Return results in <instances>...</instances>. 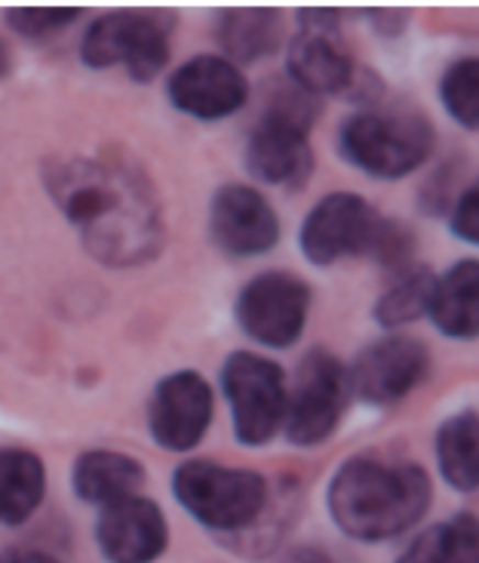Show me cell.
I'll use <instances>...</instances> for the list:
<instances>
[{
  "instance_id": "cell-1",
  "label": "cell",
  "mask_w": 479,
  "mask_h": 563,
  "mask_svg": "<svg viewBox=\"0 0 479 563\" xmlns=\"http://www.w3.org/2000/svg\"><path fill=\"white\" fill-rule=\"evenodd\" d=\"M44 185L96 262L135 268L160 253L164 203L145 167L130 154L102 148L53 157L44 167Z\"/></svg>"
},
{
  "instance_id": "cell-2",
  "label": "cell",
  "mask_w": 479,
  "mask_h": 563,
  "mask_svg": "<svg viewBox=\"0 0 479 563\" xmlns=\"http://www.w3.org/2000/svg\"><path fill=\"white\" fill-rule=\"evenodd\" d=\"M434 503L431 474L419 462L381 456L347 459L332 474L326 505L332 523L354 542L378 545L405 536Z\"/></svg>"
},
{
  "instance_id": "cell-3",
  "label": "cell",
  "mask_w": 479,
  "mask_h": 563,
  "mask_svg": "<svg viewBox=\"0 0 479 563\" xmlns=\"http://www.w3.org/2000/svg\"><path fill=\"white\" fill-rule=\"evenodd\" d=\"M320 102L311 92L299 90L292 80L274 87L268 106L246 142V167L258 183L299 191L311 183L316 167L311 148Z\"/></svg>"
},
{
  "instance_id": "cell-4",
  "label": "cell",
  "mask_w": 479,
  "mask_h": 563,
  "mask_svg": "<svg viewBox=\"0 0 479 563\" xmlns=\"http://www.w3.org/2000/svg\"><path fill=\"white\" fill-rule=\"evenodd\" d=\"M338 154L369 179L397 183L421 169L434 154L436 133L415 111L359 108L338 126Z\"/></svg>"
},
{
  "instance_id": "cell-5",
  "label": "cell",
  "mask_w": 479,
  "mask_h": 563,
  "mask_svg": "<svg viewBox=\"0 0 479 563\" xmlns=\"http://www.w3.org/2000/svg\"><path fill=\"white\" fill-rule=\"evenodd\" d=\"M179 505L219 533L249 530L268 508V481L246 468H227L210 459H191L172 474Z\"/></svg>"
},
{
  "instance_id": "cell-6",
  "label": "cell",
  "mask_w": 479,
  "mask_h": 563,
  "mask_svg": "<svg viewBox=\"0 0 479 563\" xmlns=\"http://www.w3.org/2000/svg\"><path fill=\"white\" fill-rule=\"evenodd\" d=\"M169 15L154 10H114L99 15L80 41V59L90 68L123 65L133 80L148 84L169 62Z\"/></svg>"
},
{
  "instance_id": "cell-7",
  "label": "cell",
  "mask_w": 479,
  "mask_h": 563,
  "mask_svg": "<svg viewBox=\"0 0 479 563\" xmlns=\"http://www.w3.org/2000/svg\"><path fill=\"white\" fill-rule=\"evenodd\" d=\"M222 391L239 443L261 446L274 441L289 404L283 366L255 351H234L222 366Z\"/></svg>"
},
{
  "instance_id": "cell-8",
  "label": "cell",
  "mask_w": 479,
  "mask_h": 563,
  "mask_svg": "<svg viewBox=\"0 0 479 563\" xmlns=\"http://www.w3.org/2000/svg\"><path fill=\"white\" fill-rule=\"evenodd\" d=\"M347 366L326 349L301 357L286 404V441L292 446H320L335 434L347 404Z\"/></svg>"
},
{
  "instance_id": "cell-9",
  "label": "cell",
  "mask_w": 479,
  "mask_h": 563,
  "mask_svg": "<svg viewBox=\"0 0 479 563\" xmlns=\"http://www.w3.org/2000/svg\"><path fill=\"white\" fill-rule=\"evenodd\" d=\"M388 216H381L369 200L354 191H332L320 198L304 216L299 246L304 260L316 268H330L335 262L354 256H372Z\"/></svg>"
},
{
  "instance_id": "cell-10",
  "label": "cell",
  "mask_w": 479,
  "mask_h": 563,
  "mask_svg": "<svg viewBox=\"0 0 479 563\" xmlns=\"http://www.w3.org/2000/svg\"><path fill=\"white\" fill-rule=\"evenodd\" d=\"M311 287L289 272H261L239 289L237 327L265 349L296 345L311 314Z\"/></svg>"
},
{
  "instance_id": "cell-11",
  "label": "cell",
  "mask_w": 479,
  "mask_h": 563,
  "mask_svg": "<svg viewBox=\"0 0 479 563\" xmlns=\"http://www.w3.org/2000/svg\"><path fill=\"white\" fill-rule=\"evenodd\" d=\"M431 369V351L421 339L403 333H390L375 339L372 345L359 351L354 364L347 366L350 391L372 404L390 407L419 388Z\"/></svg>"
},
{
  "instance_id": "cell-12",
  "label": "cell",
  "mask_w": 479,
  "mask_h": 563,
  "mask_svg": "<svg viewBox=\"0 0 479 563\" xmlns=\"http://www.w3.org/2000/svg\"><path fill=\"white\" fill-rule=\"evenodd\" d=\"M212 244L227 256L253 260L280 244V216L253 185H222L210 203Z\"/></svg>"
},
{
  "instance_id": "cell-13",
  "label": "cell",
  "mask_w": 479,
  "mask_h": 563,
  "mask_svg": "<svg viewBox=\"0 0 479 563\" xmlns=\"http://www.w3.org/2000/svg\"><path fill=\"white\" fill-rule=\"evenodd\" d=\"M166 96L181 114L197 121H225L249 99V80L225 56H194L166 80Z\"/></svg>"
},
{
  "instance_id": "cell-14",
  "label": "cell",
  "mask_w": 479,
  "mask_h": 563,
  "mask_svg": "<svg viewBox=\"0 0 479 563\" xmlns=\"http://www.w3.org/2000/svg\"><path fill=\"white\" fill-rule=\"evenodd\" d=\"M212 422V385L194 369L157 382L148 404V428L157 446L185 453L203 441Z\"/></svg>"
},
{
  "instance_id": "cell-15",
  "label": "cell",
  "mask_w": 479,
  "mask_h": 563,
  "mask_svg": "<svg viewBox=\"0 0 479 563\" xmlns=\"http://www.w3.org/2000/svg\"><path fill=\"white\" fill-rule=\"evenodd\" d=\"M96 542L108 563H154L166 551L169 527L160 505L145 496H130L102 508Z\"/></svg>"
},
{
  "instance_id": "cell-16",
  "label": "cell",
  "mask_w": 479,
  "mask_h": 563,
  "mask_svg": "<svg viewBox=\"0 0 479 563\" xmlns=\"http://www.w3.org/2000/svg\"><path fill=\"white\" fill-rule=\"evenodd\" d=\"M286 75L299 90L320 99L354 90L359 68L338 31L299 29L286 44Z\"/></svg>"
},
{
  "instance_id": "cell-17",
  "label": "cell",
  "mask_w": 479,
  "mask_h": 563,
  "mask_svg": "<svg viewBox=\"0 0 479 563\" xmlns=\"http://www.w3.org/2000/svg\"><path fill=\"white\" fill-rule=\"evenodd\" d=\"M427 318L446 339H479V260L455 262L436 277Z\"/></svg>"
},
{
  "instance_id": "cell-18",
  "label": "cell",
  "mask_w": 479,
  "mask_h": 563,
  "mask_svg": "<svg viewBox=\"0 0 479 563\" xmlns=\"http://www.w3.org/2000/svg\"><path fill=\"white\" fill-rule=\"evenodd\" d=\"M71 484L83 503L108 508V505L123 503L130 496H138V489L145 484V468L130 453L90 450L75 462Z\"/></svg>"
},
{
  "instance_id": "cell-19",
  "label": "cell",
  "mask_w": 479,
  "mask_h": 563,
  "mask_svg": "<svg viewBox=\"0 0 479 563\" xmlns=\"http://www.w3.org/2000/svg\"><path fill=\"white\" fill-rule=\"evenodd\" d=\"M283 13L270 7H234L215 22V41L234 65L274 56L283 46Z\"/></svg>"
},
{
  "instance_id": "cell-20",
  "label": "cell",
  "mask_w": 479,
  "mask_h": 563,
  "mask_svg": "<svg viewBox=\"0 0 479 563\" xmlns=\"http://www.w3.org/2000/svg\"><path fill=\"white\" fill-rule=\"evenodd\" d=\"M46 496V468L37 453L0 450V527H19L41 508Z\"/></svg>"
},
{
  "instance_id": "cell-21",
  "label": "cell",
  "mask_w": 479,
  "mask_h": 563,
  "mask_svg": "<svg viewBox=\"0 0 479 563\" xmlns=\"http://www.w3.org/2000/svg\"><path fill=\"white\" fill-rule=\"evenodd\" d=\"M436 465L443 481L458 493L479 489V412L465 410L449 416L436 428Z\"/></svg>"
},
{
  "instance_id": "cell-22",
  "label": "cell",
  "mask_w": 479,
  "mask_h": 563,
  "mask_svg": "<svg viewBox=\"0 0 479 563\" xmlns=\"http://www.w3.org/2000/svg\"><path fill=\"white\" fill-rule=\"evenodd\" d=\"M397 563H479V518L455 515L415 536Z\"/></svg>"
},
{
  "instance_id": "cell-23",
  "label": "cell",
  "mask_w": 479,
  "mask_h": 563,
  "mask_svg": "<svg viewBox=\"0 0 479 563\" xmlns=\"http://www.w3.org/2000/svg\"><path fill=\"white\" fill-rule=\"evenodd\" d=\"M436 275L421 268V265H412L409 272L393 277L378 302H375V320L378 327L385 330H400L405 323H415L419 318H427L431 311V296H434Z\"/></svg>"
},
{
  "instance_id": "cell-24",
  "label": "cell",
  "mask_w": 479,
  "mask_h": 563,
  "mask_svg": "<svg viewBox=\"0 0 479 563\" xmlns=\"http://www.w3.org/2000/svg\"><path fill=\"white\" fill-rule=\"evenodd\" d=\"M439 102L452 121L465 130H479V56L455 59L439 77Z\"/></svg>"
},
{
  "instance_id": "cell-25",
  "label": "cell",
  "mask_w": 479,
  "mask_h": 563,
  "mask_svg": "<svg viewBox=\"0 0 479 563\" xmlns=\"http://www.w3.org/2000/svg\"><path fill=\"white\" fill-rule=\"evenodd\" d=\"M80 15V7H10L7 22L15 34L41 41L65 31Z\"/></svg>"
},
{
  "instance_id": "cell-26",
  "label": "cell",
  "mask_w": 479,
  "mask_h": 563,
  "mask_svg": "<svg viewBox=\"0 0 479 563\" xmlns=\"http://www.w3.org/2000/svg\"><path fill=\"white\" fill-rule=\"evenodd\" d=\"M449 229L458 241L479 246V179L452 200Z\"/></svg>"
},
{
  "instance_id": "cell-27",
  "label": "cell",
  "mask_w": 479,
  "mask_h": 563,
  "mask_svg": "<svg viewBox=\"0 0 479 563\" xmlns=\"http://www.w3.org/2000/svg\"><path fill=\"white\" fill-rule=\"evenodd\" d=\"M366 19L381 37H397L409 29V15L403 10H388V7H378V10H366Z\"/></svg>"
},
{
  "instance_id": "cell-28",
  "label": "cell",
  "mask_w": 479,
  "mask_h": 563,
  "mask_svg": "<svg viewBox=\"0 0 479 563\" xmlns=\"http://www.w3.org/2000/svg\"><path fill=\"white\" fill-rule=\"evenodd\" d=\"M301 29H316V31H338L342 29V13L332 10V7H308L299 13Z\"/></svg>"
},
{
  "instance_id": "cell-29",
  "label": "cell",
  "mask_w": 479,
  "mask_h": 563,
  "mask_svg": "<svg viewBox=\"0 0 479 563\" xmlns=\"http://www.w3.org/2000/svg\"><path fill=\"white\" fill-rule=\"evenodd\" d=\"M0 563H59L49 551L41 549H7L0 551Z\"/></svg>"
},
{
  "instance_id": "cell-30",
  "label": "cell",
  "mask_w": 479,
  "mask_h": 563,
  "mask_svg": "<svg viewBox=\"0 0 479 563\" xmlns=\"http://www.w3.org/2000/svg\"><path fill=\"white\" fill-rule=\"evenodd\" d=\"M286 563H330V558L320 549H299L289 554V561Z\"/></svg>"
},
{
  "instance_id": "cell-31",
  "label": "cell",
  "mask_w": 479,
  "mask_h": 563,
  "mask_svg": "<svg viewBox=\"0 0 479 563\" xmlns=\"http://www.w3.org/2000/svg\"><path fill=\"white\" fill-rule=\"evenodd\" d=\"M10 71H13V53H10L7 41L0 37V77H7Z\"/></svg>"
}]
</instances>
